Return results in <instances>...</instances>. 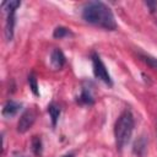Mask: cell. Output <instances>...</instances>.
<instances>
[{
    "label": "cell",
    "instance_id": "6da1fadb",
    "mask_svg": "<svg viewBox=\"0 0 157 157\" xmlns=\"http://www.w3.org/2000/svg\"><path fill=\"white\" fill-rule=\"evenodd\" d=\"M82 17L86 22L99 26L104 29H117V22L112 10L101 1L88 2L82 10Z\"/></svg>",
    "mask_w": 157,
    "mask_h": 157
},
{
    "label": "cell",
    "instance_id": "7a4b0ae2",
    "mask_svg": "<svg viewBox=\"0 0 157 157\" xmlns=\"http://www.w3.org/2000/svg\"><path fill=\"white\" fill-rule=\"evenodd\" d=\"M134 125H135L134 117L128 110L123 112L117 119L114 125V137H115L117 148L119 151L123 150L130 141V137L134 131Z\"/></svg>",
    "mask_w": 157,
    "mask_h": 157
},
{
    "label": "cell",
    "instance_id": "3957f363",
    "mask_svg": "<svg viewBox=\"0 0 157 157\" xmlns=\"http://www.w3.org/2000/svg\"><path fill=\"white\" fill-rule=\"evenodd\" d=\"M92 65H93V74H94L96 78H98V80H101L102 82H104V83L112 86L113 82H112L110 75H109V72H108L105 65L103 64L102 59L99 58V55L96 54V53L92 54Z\"/></svg>",
    "mask_w": 157,
    "mask_h": 157
},
{
    "label": "cell",
    "instance_id": "277c9868",
    "mask_svg": "<svg viewBox=\"0 0 157 157\" xmlns=\"http://www.w3.org/2000/svg\"><path fill=\"white\" fill-rule=\"evenodd\" d=\"M34 120H36V114H34V112L33 110H26L22 115H21V118H20V120H18V123H17V131L18 132H26L32 125H33V123H34Z\"/></svg>",
    "mask_w": 157,
    "mask_h": 157
},
{
    "label": "cell",
    "instance_id": "5b68a950",
    "mask_svg": "<svg viewBox=\"0 0 157 157\" xmlns=\"http://www.w3.org/2000/svg\"><path fill=\"white\" fill-rule=\"evenodd\" d=\"M50 64L54 70H59L65 64V55L60 49H54L50 54Z\"/></svg>",
    "mask_w": 157,
    "mask_h": 157
},
{
    "label": "cell",
    "instance_id": "8992f818",
    "mask_svg": "<svg viewBox=\"0 0 157 157\" xmlns=\"http://www.w3.org/2000/svg\"><path fill=\"white\" fill-rule=\"evenodd\" d=\"M20 109H21V104L20 103H17L15 101H7L5 103L1 113H2V115L5 118H12L18 113Z\"/></svg>",
    "mask_w": 157,
    "mask_h": 157
},
{
    "label": "cell",
    "instance_id": "52a82bcc",
    "mask_svg": "<svg viewBox=\"0 0 157 157\" xmlns=\"http://www.w3.org/2000/svg\"><path fill=\"white\" fill-rule=\"evenodd\" d=\"M15 12L9 11L6 12V23H5V37L7 40H11L13 37V27H15Z\"/></svg>",
    "mask_w": 157,
    "mask_h": 157
},
{
    "label": "cell",
    "instance_id": "ba28073f",
    "mask_svg": "<svg viewBox=\"0 0 157 157\" xmlns=\"http://www.w3.org/2000/svg\"><path fill=\"white\" fill-rule=\"evenodd\" d=\"M48 113H49V115L52 118L53 126H55L56 125V121L59 119V115H60V108H59V105H56L55 103H50L48 105Z\"/></svg>",
    "mask_w": 157,
    "mask_h": 157
},
{
    "label": "cell",
    "instance_id": "9c48e42d",
    "mask_svg": "<svg viewBox=\"0 0 157 157\" xmlns=\"http://www.w3.org/2000/svg\"><path fill=\"white\" fill-rule=\"evenodd\" d=\"M78 102H80L81 104H88V105L93 104L94 101H93V97H92V94H91V92H90L88 88H86V87L82 88L81 94H80V97H78Z\"/></svg>",
    "mask_w": 157,
    "mask_h": 157
},
{
    "label": "cell",
    "instance_id": "30bf717a",
    "mask_svg": "<svg viewBox=\"0 0 157 157\" xmlns=\"http://www.w3.org/2000/svg\"><path fill=\"white\" fill-rule=\"evenodd\" d=\"M31 146H32V151L36 156H39L42 153L43 147H42V140L39 136H33V139L31 141Z\"/></svg>",
    "mask_w": 157,
    "mask_h": 157
},
{
    "label": "cell",
    "instance_id": "8fae6325",
    "mask_svg": "<svg viewBox=\"0 0 157 157\" xmlns=\"http://www.w3.org/2000/svg\"><path fill=\"white\" fill-rule=\"evenodd\" d=\"M20 5H21V1L10 0V1H4L1 4V7L5 12H9V11H16V9L20 7Z\"/></svg>",
    "mask_w": 157,
    "mask_h": 157
},
{
    "label": "cell",
    "instance_id": "7c38bea8",
    "mask_svg": "<svg viewBox=\"0 0 157 157\" xmlns=\"http://www.w3.org/2000/svg\"><path fill=\"white\" fill-rule=\"evenodd\" d=\"M69 34H70V31H69L67 28H65V27H61V26L56 27V28L54 29V32H53L54 38H58V39L64 38V37H66V36H69Z\"/></svg>",
    "mask_w": 157,
    "mask_h": 157
},
{
    "label": "cell",
    "instance_id": "4fadbf2b",
    "mask_svg": "<svg viewBox=\"0 0 157 157\" xmlns=\"http://www.w3.org/2000/svg\"><path fill=\"white\" fill-rule=\"evenodd\" d=\"M28 83H29V88H31V91H32L36 96H38V94H39V92H38L37 78H36V76H34L33 74H31V75L28 76Z\"/></svg>",
    "mask_w": 157,
    "mask_h": 157
},
{
    "label": "cell",
    "instance_id": "5bb4252c",
    "mask_svg": "<svg viewBox=\"0 0 157 157\" xmlns=\"http://www.w3.org/2000/svg\"><path fill=\"white\" fill-rule=\"evenodd\" d=\"M142 59L145 60L146 64H148L151 67L157 70V59L156 58H151V56H142Z\"/></svg>",
    "mask_w": 157,
    "mask_h": 157
},
{
    "label": "cell",
    "instance_id": "9a60e30c",
    "mask_svg": "<svg viewBox=\"0 0 157 157\" xmlns=\"http://www.w3.org/2000/svg\"><path fill=\"white\" fill-rule=\"evenodd\" d=\"M146 6L150 9L151 12H155L157 10V1H146Z\"/></svg>",
    "mask_w": 157,
    "mask_h": 157
},
{
    "label": "cell",
    "instance_id": "2e32d148",
    "mask_svg": "<svg viewBox=\"0 0 157 157\" xmlns=\"http://www.w3.org/2000/svg\"><path fill=\"white\" fill-rule=\"evenodd\" d=\"M61 157H74V153H66V155H64Z\"/></svg>",
    "mask_w": 157,
    "mask_h": 157
},
{
    "label": "cell",
    "instance_id": "e0dca14e",
    "mask_svg": "<svg viewBox=\"0 0 157 157\" xmlns=\"http://www.w3.org/2000/svg\"><path fill=\"white\" fill-rule=\"evenodd\" d=\"M20 157H22V156H20Z\"/></svg>",
    "mask_w": 157,
    "mask_h": 157
}]
</instances>
